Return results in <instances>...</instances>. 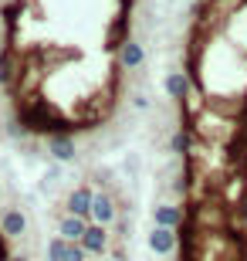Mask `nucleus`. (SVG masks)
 Returning <instances> with one entry per match:
<instances>
[{"label":"nucleus","instance_id":"1","mask_svg":"<svg viewBox=\"0 0 247 261\" xmlns=\"http://www.w3.org/2000/svg\"><path fill=\"white\" fill-rule=\"evenodd\" d=\"M81 248L88 251V258H102L108 248H112V238H108V227L102 224H88L85 238H81Z\"/></svg>","mask_w":247,"mask_h":261},{"label":"nucleus","instance_id":"2","mask_svg":"<svg viewBox=\"0 0 247 261\" xmlns=\"http://www.w3.org/2000/svg\"><path fill=\"white\" fill-rule=\"evenodd\" d=\"M0 234L10 238V241L28 234V217H24L20 207H7V211H0Z\"/></svg>","mask_w":247,"mask_h":261},{"label":"nucleus","instance_id":"3","mask_svg":"<svg viewBox=\"0 0 247 261\" xmlns=\"http://www.w3.org/2000/svg\"><path fill=\"white\" fill-rule=\"evenodd\" d=\"M149 248H152V254H159V258H170V254L180 248V234L170 231V227H152V234H149Z\"/></svg>","mask_w":247,"mask_h":261},{"label":"nucleus","instance_id":"4","mask_svg":"<svg viewBox=\"0 0 247 261\" xmlns=\"http://www.w3.org/2000/svg\"><path fill=\"white\" fill-rule=\"evenodd\" d=\"M92 203H95V190H92V187H75V190L68 194V214L92 221Z\"/></svg>","mask_w":247,"mask_h":261},{"label":"nucleus","instance_id":"5","mask_svg":"<svg viewBox=\"0 0 247 261\" xmlns=\"http://www.w3.org/2000/svg\"><path fill=\"white\" fill-rule=\"evenodd\" d=\"M119 217V207H115V197L112 194H95V203H92V224H102V227H108V224Z\"/></svg>","mask_w":247,"mask_h":261},{"label":"nucleus","instance_id":"6","mask_svg":"<svg viewBox=\"0 0 247 261\" xmlns=\"http://www.w3.org/2000/svg\"><path fill=\"white\" fill-rule=\"evenodd\" d=\"M88 224H92V221H85V217L65 214V217L58 221V234H61L68 244H81V238H85V231H88Z\"/></svg>","mask_w":247,"mask_h":261},{"label":"nucleus","instance_id":"7","mask_svg":"<svg viewBox=\"0 0 247 261\" xmlns=\"http://www.w3.org/2000/svg\"><path fill=\"white\" fill-rule=\"evenodd\" d=\"M152 221H156V227H170V231H180L183 224H186V217H183L180 207H173V203H159V207L152 211Z\"/></svg>","mask_w":247,"mask_h":261},{"label":"nucleus","instance_id":"8","mask_svg":"<svg viewBox=\"0 0 247 261\" xmlns=\"http://www.w3.org/2000/svg\"><path fill=\"white\" fill-rule=\"evenodd\" d=\"M48 153L54 156L58 163H71V160L78 156V146H75L71 136H51L48 139Z\"/></svg>","mask_w":247,"mask_h":261},{"label":"nucleus","instance_id":"9","mask_svg":"<svg viewBox=\"0 0 247 261\" xmlns=\"http://www.w3.org/2000/svg\"><path fill=\"white\" fill-rule=\"evenodd\" d=\"M143 58H146V51H143L139 41H125L122 48H119V65H122V68H139Z\"/></svg>","mask_w":247,"mask_h":261},{"label":"nucleus","instance_id":"10","mask_svg":"<svg viewBox=\"0 0 247 261\" xmlns=\"http://www.w3.org/2000/svg\"><path fill=\"white\" fill-rule=\"evenodd\" d=\"M166 92H170V98L183 102V98L190 95V78L183 75V71H173V75H166Z\"/></svg>","mask_w":247,"mask_h":261},{"label":"nucleus","instance_id":"11","mask_svg":"<svg viewBox=\"0 0 247 261\" xmlns=\"http://www.w3.org/2000/svg\"><path fill=\"white\" fill-rule=\"evenodd\" d=\"M190 146H193V133H190V129H180V133L173 136V153L186 156V153H190Z\"/></svg>","mask_w":247,"mask_h":261},{"label":"nucleus","instance_id":"12","mask_svg":"<svg viewBox=\"0 0 247 261\" xmlns=\"http://www.w3.org/2000/svg\"><path fill=\"white\" fill-rule=\"evenodd\" d=\"M65 251H68V241L61 238V234H54V238L48 241V251H44V254H48V261H61Z\"/></svg>","mask_w":247,"mask_h":261},{"label":"nucleus","instance_id":"13","mask_svg":"<svg viewBox=\"0 0 247 261\" xmlns=\"http://www.w3.org/2000/svg\"><path fill=\"white\" fill-rule=\"evenodd\" d=\"M61 261H88V251L81 248V244H68V251H65Z\"/></svg>","mask_w":247,"mask_h":261},{"label":"nucleus","instance_id":"14","mask_svg":"<svg viewBox=\"0 0 247 261\" xmlns=\"http://www.w3.org/2000/svg\"><path fill=\"white\" fill-rule=\"evenodd\" d=\"M0 85H10V55L0 51Z\"/></svg>","mask_w":247,"mask_h":261},{"label":"nucleus","instance_id":"15","mask_svg":"<svg viewBox=\"0 0 247 261\" xmlns=\"http://www.w3.org/2000/svg\"><path fill=\"white\" fill-rule=\"evenodd\" d=\"M10 261H31V258H28V254H14Z\"/></svg>","mask_w":247,"mask_h":261},{"label":"nucleus","instance_id":"16","mask_svg":"<svg viewBox=\"0 0 247 261\" xmlns=\"http://www.w3.org/2000/svg\"><path fill=\"white\" fill-rule=\"evenodd\" d=\"M240 217H244V224H247V200H244V207H240Z\"/></svg>","mask_w":247,"mask_h":261},{"label":"nucleus","instance_id":"17","mask_svg":"<svg viewBox=\"0 0 247 261\" xmlns=\"http://www.w3.org/2000/svg\"><path fill=\"white\" fill-rule=\"evenodd\" d=\"M244 261H247V244H244Z\"/></svg>","mask_w":247,"mask_h":261},{"label":"nucleus","instance_id":"18","mask_svg":"<svg viewBox=\"0 0 247 261\" xmlns=\"http://www.w3.org/2000/svg\"><path fill=\"white\" fill-rule=\"evenodd\" d=\"M112 261H119V258H112Z\"/></svg>","mask_w":247,"mask_h":261}]
</instances>
